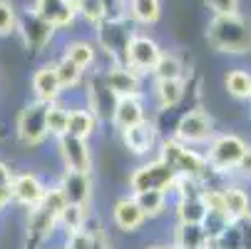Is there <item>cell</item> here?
Returning <instances> with one entry per match:
<instances>
[{
  "instance_id": "cell-3",
  "label": "cell",
  "mask_w": 251,
  "mask_h": 249,
  "mask_svg": "<svg viewBox=\"0 0 251 249\" xmlns=\"http://www.w3.org/2000/svg\"><path fill=\"white\" fill-rule=\"evenodd\" d=\"M157 157H162L176 172V177H189V180H199V182H211L214 177L204 157V150L187 147L182 142H176L174 137H162Z\"/></svg>"
},
{
  "instance_id": "cell-18",
  "label": "cell",
  "mask_w": 251,
  "mask_h": 249,
  "mask_svg": "<svg viewBox=\"0 0 251 249\" xmlns=\"http://www.w3.org/2000/svg\"><path fill=\"white\" fill-rule=\"evenodd\" d=\"M150 120V110H147V97H120L115 102V110L110 117V125L115 132L129 130L139 122Z\"/></svg>"
},
{
  "instance_id": "cell-44",
  "label": "cell",
  "mask_w": 251,
  "mask_h": 249,
  "mask_svg": "<svg viewBox=\"0 0 251 249\" xmlns=\"http://www.w3.org/2000/svg\"><path fill=\"white\" fill-rule=\"evenodd\" d=\"M209 249H219V247H214V244H209Z\"/></svg>"
},
{
  "instance_id": "cell-30",
  "label": "cell",
  "mask_w": 251,
  "mask_h": 249,
  "mask_svg": "<svg viewBox=\"0 0 251 249\" xmlns=\"http://www.w3.org/2000/svg\"><path fill=\"white\" fill-rule=\"evenodd\" d=\"M52 65H55V73H57V80H60V85H62V90H65V95L67 92H75L77 87H82L85 85V78H87V73L85 70H80L75 62H70L67 57H57V60H52Z\"/></svg>"
},
{
  "instance_id": "cell-21",
  "label": "cell",
  "mask_w": 251,
  "mask_h": 249,
  "mask_svg": "<svg viewBox=\"0 0 251 249\" xmlns=\"http://www.w3.org/2000/svg\"><path fill=\"white\" fill-rule=\"evenodd\" d=\"M102 122L97 120V115L85 108L82 102H70V117H67V135L73 137H82V139H95L100 132Z\"/></svg>"
},
{
  "instance_id": "cell-17",
  "label": "cell",
  "mask_w": 251,
  "mask_h": 249,
  "mask_svg": "<svg viewBox=\"0 0 251 249\" xmlns=\"http://www.w3.org/2000/svg\"><path fill=\"white\" fill-rule=\"evenodd\" d=\"M102 73H104V80L117 100L120 97H147L145 78L137 75L127 65H107V70H102Z\"/></svg>"
},
{
  "instance_id": "cell-5",
  "label": "cell",
  "mask_w": 251,
  "mask_h": 249,
  "mask_svg": "<svg viewBox=\"0 0 251 249\" xmlns=\"http://www.w3.org/2000/svg\"><path fill=\"white\" fill-rule=\"evenodd\" d=\"M176 180V172L162 160V157H150L139 160L129 174H127V192L129 194H142V192H172V185Z\"/></svg>"
},
{
  "instance_id": "cell-12",
  "label": "cell",
  "mask_w": 251,
  "mask_h": 249,
  "mask_svg": "<svg viewBox=\"0 0 251 249\" xmlns=\"http://www.w3.org/2000/svg\"><path fill=\"white\" fill-rule=\"evenodd\" d=\"M48 187H50V182L38 169H32V167L15 169V174H13V192H10L13 207H18L23 212L38 207L40 199L45 197Z\"/></svg>"
},
{
  "instance_id": "cell-1",
  "label": "cell",
  "mask_w": 251,
  "mask_h": 249,
  "mask_svg": "<svg viewBox=\"0 0 251 249\" xmlns=\"http://www.w3.org/2000/svg\"><path fill=\"white\" fill-rule=\"evenodd\" d=\"M65 197L55 182H50L38 207L25 212V249H48L57 234V217L65 207Z\"/></svg>"
},
{
  "instance_id": "cell-47",
  "label": "cell",
  "mask_w": 251,
  "mask_h": 249,
  "mask_svg": "<svg viewBox=\"0 0 251 249\" xmlns=\"http://www.w3.org/2000/svg\"><path fill=\"white\" fill-rule=\"evenodd\" d=\"M73 3H75V5H77V3H80V0H73Z\"/></svg>"
},
{
  "instance_id": "cell-27",
  "label": "cell",
  "mask_w": 251,
  "mask_h": 249,
  "mask_svg": "<svg viewBox=\"0 0 251 249\" xmlns=\"http://www.w3.org/2000/svg\"><path fill=\"white\" fill-rule=\"evenodd\" d=\"M139 204V209L145 212V217L150 222L162 220L164 215L172 212V197L169 192H142V194H132Z\"/></svg>"
},
{
  "instance_id": "cell-46",
  "label": "cell",
  "mask_w": 251,
  "mask_h": 249,
  "mask_svg": "<svg viewBox=\"0 0 251 249\" xmlns=\"http://www.w3.org/2000/svg\"><path fill=\"white\" fill-rule=\"evenodd\" d=\"M249 102H251V90H249Z\"/></svg>"
},
{
  "instance_id": "cell-41",
  "label": "cell",
  "mask_w": 251,
  "mask_h": 249,
  "mask_svg": "<svg viewBox=\"0 0 251 249\" xmlns=\"http://www.w3.org/2000/svg\"><path fill=\"white\" fill-rule=\"evenodd\" d=\"M239 232H241V249H251V215L239 222Z\"/></svg>"
},
{
  "instance_id": "cell-14",
  "label": "cell",
  "mask_w": 251,
  "mask_h": 249,
  "mask_svg": "<svg viewBox=\"0 0 251 249\" xmlns=\"http://www.w3.org/2000/svg\"><path fill=\"white\" fill-rule=\"evenodd\" d=\"M80 102L97 115V120H100L102 125L110 122L117 97H115V92L110 90V85H107L102 70H95V73H90V75L85 78V95H82Z\"/></svg>"
},
{
  "instance_id": "cell-33",
  "label": "cell",
  "mask_w": 251,
  "mask_h": 249,
  "mask_svg": "<svg viewBox=\"0 0 251 249\" xmlns=\"http://www.w3.org/2000/svg\"><path fill=\"white\" fill-rule=\"evenodd\" d=\"M224 87L234 100H249V90H251V73L244 67H234L224 75Z\"/></svg>"
},
{
  "instance_id": "cell-22",
  "label": "cell",
  "mask_w": 251,
  "mask_h": 249,
  "mask_svg": "<svg viewBox=\"0 0 251 249\" xmlns=\"http://www.w3.org/2000/svg\"><path fill=\"white\" fill-rule=\"evenodd\" d=\"M187 95V80H152V102L157 112L174 110Z\"/></svg>"
},
{
  "instance_id": "cell-9",
  "label": "cell",
  "mask_w": 251,
  "mask_h": 249,
  "mask_svg": "<svg viewBox=\"0 0 251 249\" xmlns=\"http://www.w3.org/2000/svg\"><path fill=\"white\" fill-rule=\"evenodd\" d=\"M15 35L20 38V43L25 45V50L40 55V53H45V50L52 45L57 30H55L52 25H48L32 8H27V10H18Z\"/></svg>"
},
{
  "instance_id": "cell-40",
  "label": "cell",
  "mask_w": 251,
  "mask_h": 249,
  "mask_svg": "<svg viewBox=\"0 0 251 249\" xmlns=\"http://www.w3.org/2000/svg\"><path fill=\"white\" fill-rule=\"evenodd\" d=\"M234 177H236L239 182H251V145H249V150L244 152L241 162L236 165V169H234Z\"/></svg>"
},
{
  "instance_id": "cell-7",
  "label": "cell",
  "mask_w": 251,
  "mask_h": 249,
  "mask_svg": "<svg viewBox=\"0 0 251 249\" xmlns=\"http://www.w3.org/2000/svg\"><path fill=\"white\" fill-rule=\"evenodd\" d=\"M214 135H217V122H214V117L206 110L194 108V110H187V112L179 115L169 137H174L176 142H182L187 147L204 150L214 139Z\"/></svg>"
},
{
  "instance_id": "cell-32",
  "label": "cell",
  "mask_w": 251,
  "mask_h": 249,
  "mask_svg": "<svg viewBox=\"0 0 251 249\" xmlns=\"http://www.w3.org/2000/svg\"><path fill=\"white\" fill-rule=\"evenodd\" d=\"M150 78L152 80H184V62L174 53H162Z\"/></svg>"
},
{
  "instance_id": "cell-11",
  "label": "cell",
  "mask_w": 251,
  "mask_h": 249,
  "mask_svg": "<svg viewBox=\"0 0 251 249\" xmlns=\"http://www.w3.org/2000/svg\"><path fill=\"white\" fill-rule=\"evenodd\" d=\"M162 45L147 32H132V38L125 48V62L129 70H134L137 75L142 78H150L152 70L157 65V60L162 57Z\"/></svg>"
},
{
  "instance_id": "cell-8",
  "label": "cell",
  "mask_w": 251,
  "mask_h": 249,
  "mask_svg": "<svg viewBox=\"0 0 251 249\" xmlns=\"http://www.w3.org/2000/svg\"><path fill=\"white\" fill-rule=\"evenodd\" d=\"M95 45L97 50H102L110 60V65H122L125 62V48L132 38V25H129V18L122 15V18H104L97 28H95Z\"/></svg>"
},
{
  "instance_id": "cell-35",
  "label": "cell",
  "mask_w": 251,
  "mask_h": 249,
  "mask_svg": "<svg viewBox=\"0 0 251 249\" xmlns=\"http://www.w3.org/2000/svg\"><path fill=\"white\" fill-rule=\"evenodd\" d=\"M77 18H82L87 25L97 28L107 18V10L102 5V0H80L77 3Z\"/></svg>"
},
{
  "instance_id": "cell-36",
  "label": "cell",
  "mask_w": 251,
  "mask_h": 249,
  "mask_svg": "<svg viewBox=\"0 0 251 249\" xmlns=\"http://www.w3.org/2000/svg\"><path fill=\"white\" fill-rule=\"evenodd\" d=\"M18 25V10L13 0H0V38H8L15 32Z\"/></svg>"
},
{
  "instance_id": "cell-29",
  "label": "cell",
  "mask_w": 251,
  "mask_h": 249,
  "mask_svg": "<svg viewBox=\"0 0 251 249\" xmlns=\"http://www.w3.org/2000/svg\"><path fill=\"white\" fill-rule=\"evenodd\" d=\"M162 15V0H127V18L134 25H154Z\"/></svg>"
},
{
  "instance_id": "cell-23",
  "label": "cell",
  "mask_w": 251,
  "mask_h": 249,
  "mask_svg": "<svg viewBox=\"0 0 251 249\" xmlns=\"http://www.w3.org/2000/svg\"><path fill=\"white\" fill-rule=\"evenodd\" d=\"M224 209L231 222H241L251 215V192L244 187V182L224 185Z\"/></svg>"
},
{
  "instance_id": "cell-20",
  "label": "cell",
  "mask_w": 251,
  "mask_h": 249,
  "mask_svg": "<svg viewBox=\"0 0 251 249\" xmlns=\"http://www.w3.org/2000/svg\"><path fill=\"white\" fill-rule=\"evenodd\" d=\"M32 10L38 13L48 25H52L57 32L67 30L77 20V5L73 0H35Z\"/></svg>"
},
{
  "instance_id": "cell-31",
  "label": "cell",
  "mask_w": 251,
  "mask_h": 249,
  "mask_svg": "<svg viewBox=\"0 0 251 249\" xmlns=\"http://www.w3.org/2000/svg\"><path fill=\"white\" fill-rule=\"evenodd\" d=\"M67 117H70V102L62 97L57 102H50L48 105V135L50 139H57L62 135H67Z\"/></svg>"
},
{
  "instance_id": "cell-28",
  "label": "cell",
  "mask_w": 251,
  "mask_h": 249,
  "mask_svg": "<svg viewBox=\"0 0 251 249\" xmlns=\"http://www.w3.org/2000/svg\"><path fill=\"white\" fill-rule=\"evenodd\" d=\"M172 215L174 222L182 224H201L206 217V207L201 197H189V199H172Z\"/></svg>"
},
{
  "instance_id": "cell-15",
  "label": "cell",
  "mask_w": 251,
  "mask_h": 249,
  "mask_svg": "<svg viewBox=\"0 0 251 249\" xmlns=\"http://www.w3.org/2000/svg\"><path fill=\"white\" fill-rule=\"evenodd\" d=\"M110 222L117 232L122 234H139L150 224V220L145 217V212L139 209L137 199L127 192V194H120L112 207H110Z\"/></svg>"
},
{
  "instance_id": "cell-43",
  "label": "cell",
  "mask_w": 251,
  "mask_h": 249,
  "mask_svg": "<svg viewBox=\"0 0 251 249\" xmlns=\"http://www.w3.org/2000/svg\"><path fill=\"white\" fill-rule=\"evenodd\" d=\"M50 249H67V244H65V242H60V244H55V247H50Z\"/></svg>"
},
{
  "instance_id": "cell-24",
  "label": "cell",
  "mask_w": 251,
  "mask_h": 249,
  "mask_svg": "<svg viewBox=\"0 0 251 249\" xmlns=\"http://www.w3.org/2000/svg\"><path fill=\"white\" fill-rule=\"evenodd\" d=\"M92 207H85V204H65L62 212H60V217H57V234L60 239L70 237V234H75L80 229L87 227V222L92 220Z\"/></svg>"
},
{
  "instance_id": "cell-16",
  "label": "cell",
  "mask_w": 251,
  "mask_h": 249,
  "mask_svg": "<svg viewBox=\"0 0 251 249\" xmlns=\"http://www.w3.org/2000/svg\"><path fill=\"white\" fill-rule=\"evenodd\" d=\"M55 185L60 187L67 204H85L92 207L95 199V177L87 172H73V169H60Z\"/></svg>"
},
{
  "instance_id": "cell-39",
  "label": "cell",
  "mask_w": 251,
  "mask_h": 249,
  "mask_svg": "<svg viewBox=\"0 0 251 249\" xmlns=\"http://www.w3.org/2000/svg\"><path fill=\"white\" fill-rule=\"evenodd\" d=\"M206 5L211 8L214 15H231V13H239V0H206Z\"/></svg>"
},
{
  "instance_id": "cell-34",
  "label": "cell",
  "mask_w": 251,
  "mask_h": 249,
  "mask_svg": "<svg viewBox=\"0 0 251 249\" xmlns=\"http://www.w3.org/2000/svg\"><path fill=\"white\" fill-rule=\"evenodd\" d=\"M13 165L5 160V157H0V215L13 207V199H10V192H13Z\"/></svg>"
},
{
  "instance_id": "cell-2",
  "label": "cell",
  "mask_w": 251,
  "mask_h": 249,
  "mask_svg": "<svg viewBox=\"0 0 251 249\" xmlns=\"http://www.w3.org/2000/svg\"><path fill=\"white\" fill-rule=\"evenodd\" d=\"M209 45L224 55H246L251 53V20L241 13L214 15L206 25Z\"/></svg>"
},
{
  "instance_id": "cell-19",
  "label": "cell",
  "mask_w": 251,
  "mask_h": 249,
  "mask_svg": "<svg viewBox=\"0 0 251 249\" xmlns=\"http://www.w3.org/2000/svg\"><path fill=\"white\" fill-rule=\"evenodd\" d=\"M30 92H32V100H38V102H57L65 97V90L57 80V73H55V65L52 60L50 62H43L38 70L32 73L30 78Z\"/></svg>"
},
{
  "instance_id": "cell-4",
  "label": "cell",
  "mask_w": 251,
  "mask_h": 249,
  "mask_svg": "<svg viewBox=\"0 0 251 249\" xmlns=\"http://www.w3.org/2000/svg\"><path fill=\"white\" fill-rule=\"evenodd\" d=\"M249 142L236 132H217L214 139L204 147V157L214 177H234L236 165L241 162Z\"/></svg>"
},
{
  "instance_id": "cell-45",
  "label": "cell",
  "mask_w": 251,
  "mask_h": 249,
  "mask_svg": "<svg viewBox=\"0 0 251 249\" xmlns=\"http://www.w3.org/2000/svg\"><path fill=\"white\" fill-rule=\"evenodd\" d=\"M169 247H172V244H169ZM172 249H184V247H172Z\"/></svg>"
},
{
  "instance_id": "cell-38",
  "label": "cell",
  "mask_w": 251,
  "mask_h": 249,
  "mask_svg": "<svg viewBox=\"0 0 251 249\" xmlns=\"http://www.w3.org/2000/svg\"><path fill=\"white\" fill-rule=\"evenodd\" d=\"M87 224H90V222H87ZM60 242H65L67 249H92L95 234H92L90 227H85V229H80V232H75V234H70V237L60 239Z\"/></svg>"
},
{
  "instance_id": "cell-6",
  "label": "cell",
  "mask_w": 251,
  "mask_h": 249,
  "mask_svg": "<svg viewBox=\"0 0 251 249\" xmlns=\"http://www.w3.org/2000/svg\"><path fill=\"white\" fill-rule=\"evenodd\" d=\"M45 117H48V105L38 100H27L18 110L15 125H13V135L18 139V145H23L25 150H40L50 139Z\"/></svg>"
},
{
  "instance_id": "cell-26",
  "label": "cell",
  "mask_w": 251,
  "mask_h": 249,
  "mask_svg": "<svg viewBox=\"0 0 251 249\" xmlns=\"http://www.w3.org/2000/svg\"><path fill=\"white\" fill-rule=\"evenodd\" d=\"M169 244L172 247H184V249H209V237L204 232L201 224H182L174 222L172 224V234H169Z\"/></svg>"
},
{
  "instance_id": "cell-10",
  "label": "cell",
  "mask_w": 251,
  "mask_h": 249,
  "mask_svg": "<svg viewBox=\"0 0 251 249\" xmlns=\"http://www.w3.org/2000/svg\"><path fill=\"white\" fill-rule=\"evenodd\" d=\"M55 142V155L60 160L62 169H73V172H95V147L92 139L73 137V135H62Z\"/></svg>"
},
{
  "instance_id": "cell-13",
  "label": "cell",
  "mask_w": 251,
  "mask_h": 249,
  "mask_svg": "<svg viewBox=\"0 0 251 249\" xmlns=\"http://www.w3.org/2000/svg\"><path fill=\"white\" fill-rule=\"evenodd\" d=\"M117 137H120V142H122V147H125L132 157H137V160H150V157H154L157 150H159V142H162L159 127H157V122H154L152 117L145 120V122H139V125H134V127H129V130L117 132Z\"/></svg>"
},
{
  "instance_id": "cell-25",
  "label": "cell",
  "mask_w": 251,
  "mask_h": 249,
  "mask_svg": "<svg viewBox=\"0 0 251 249\" xmlns=\"http://www.w3.org/2000/svg\"><path fill=\"white\" fill-rule=\"evenodd\" d=\"M97 55H100L97 45L92 40H82V38L80 40H70L62 48V57H67L70 62H75L80 70H85L87 75L97 70Z\"/></svg>"
},
{
  "instance_id": "cell-42",
  "label": "cell",
  "mask_w": 251,
  "mask_h": 249,
  "mask_svg": "<svg viewBox=\"0 0 251 249\" xmlns=\"http://www.w3.org/2000/svg\"><path fill=\"white\" fill-rule=\"evenodd\" d=\"M145 249H172V247H169V242H150V244H145Z\"/></svg>"
},
{
  "instance_id": "cell-37",
  "label": "cell",
  "mask_w": 251,
  "mask_h": 249,
  "mask_svg": "<svg viewBox=\"0 0 251 249\" xmlns=\"http://www.w3.org/2000/svg\"><path fill=\"white\" fill-rule=\"evenodd\" d=\"M229 224H231V220H229L226 215H214V212H206V217H204V222H201V227H204L209 242L217 239Z\"/></svg>"
}]
</instances>
